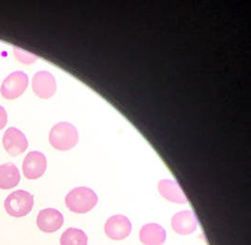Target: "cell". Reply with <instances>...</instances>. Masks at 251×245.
Here are the masks:
<instances>
[{
    "label": "cell",
    "mask_w": 251,
    "mask_h": 245,
    "mask_svg": "<svg viewBox=\"0 0 251 245\" xmlns=\"http://www.w3.org/2000/svg\"><path fill=\"white\" fill-rule=\"evenodd\" d=\"M28 76L22 71H16L4 79L0 93L7 100H13L21 96L27 88Z\"/></svg>",
    "instance_id": "cell-4"
},
{
    "label": "cell",
    "mask_w": 251,
    "mask_h": 245,
    "mask_svg": "<svg viewBox=\"0 0 251 245\" xmlns=\"http://www.w3.org/2000/svg\"><path fill=\"white\" fill-rule=\"evenodd\" d=\"M2 142L7 152L12 156L23 153L28 147V141L25 135L15 127H10L6 130Z\"/></svg>",
    "instance_id": "cell-7"
},
{
    "label": "cell",
    "mask_w": 251,
    "mask_h": 245,
    "mask_svg": "<svg viewBox=\"0 0 251 245\" xmlns=\"http://www.w3.org/2000/svg\"><path fill=\"white\" fill-rule=\"evenodd\" d=\"M20 173L13 163H6L0 166V189L14 188L20 181Z\"/></svg>",
    "instance_id": "cell-13"
},
{
    "label": "cell",
    "mask_w": 251,
    "mask_h": 245,
    "mask_svg": "<svg viewBox=\"0 0 251 245\" xmlns=\"http://www.w3.org/2000/svg\"><path fill=\"white\" fill-rule=\"evenodd\" d=\"M12 49H13V54L17 58V60L23 64H26V65L32 64L38 59V56L18 46H14Z\"/></svg>",
    "instance_id": "cell-15"
},
{
    "label": "cell",
    "mask_w": 251,
    "mask_h": 245,
    "mask_svg": "<svg viewBox=\"0 0 251 245\" xmlns=\"http://www.w3.org/2000/svg\"><path fill=\"white\" fill-rule=\"evenodd\" d=\"M79 135L76 128L66 122H58L53 126L49 134V142L56 149L69 150L78 143Z\"/></svg>",
    "instance_id": "cell-1"
},
{
    "label": "cell",
    "mask_w": 251,
    "mask_h": 245,
    "mask_svg": "<svg viewBox=\"0 0 251 245\" xmlns=\"http://www.w3.org/2000/svg\"><path fill=\"white\" fill-rule=\"evenodd\" d=\"M34 205L33 196L24 190H17L6 198L4 207L7 213L12 217L20 218L31 212Z\"/></svg>",
    "instance_id": "cell-3"
},
{
    "label": "cell",
    "mask_w": 251,
    "mask_h": 245,
    "mask_svg": "<svg viewBox=\"0 0 251 245\" xmlns=\"http://www.w3.org/2000/svg\"><path fill=\"white\" fill-rule=\"evenodd\" d=\"M167 238L166 230L157 223L144 224L139 233L140 242L144 245H161Z\"/></svg>",
    "instance_id": "cell-11"
},
{
    "label": "cell",
    "mask_w": 251,
    "mask_h": 245,
    "mask_svg": "<svg viewBox=\"0 0 251 245\" xmlns=\"http://www.w3.org/2000/svg\"><path fill=\"white\" fill-rule=\"evenodd\" d=\"M8 122V114L5 110V108L0 105V130L3 129Z\"/></svg>",
    "instance_id": "cell-16"
},
{
    "label": "cell",
    "mask_w": 251,
    "mask_h": 245,
    "mask_svg": "<svg viewBox=\"0 0 251 245\" xmlns=\"http://www.w3.org/2000/svg\"><path fill=\"white\" fill-rule=\"evenodd\" d=\"M158 190L161 196L167 200L174 203L184 204L187 202V198L181 189L178 182L172 179H162L158 183Z\"/></svg>",
    "instance_id": "cell-12"
},
{
    "label": "cell",
    "mask_w": 251,
    "mask_h": 245,
    "mask_svg": "<svg viewBox=\"0 0 251 245\" xmlns=\"http://www.w3.org/2000/svg\"><path fill=\"white\" fill-rule=\"evenodd\" d=\"M172 225L173 230L178 234H191L197 229L198 221L193 212L183 211L172 217Z\"/></svg>",
    "instance_id": "cell-10"
},
{
    "label": "cell",
    "mask_w": 251,
    "mask_h": 245,
    "mask_svg": "<svg viewBox=\"0 0 251 245\" xmlns=\"http://www.w3.org/2000/svg\"><path fill=\"white\" fill-rule=\"evenodd\" d=\"M64 223L63 215L56 209L42 210L37 217V225L43 232L53 233L57 231Z\"/></svg>",
    "instance_id": "cell-9"
},
{
    "label": "cell",
    "mask_w": 251,
    "mask_h": 245,
    "mask_svg": "<svg viewBox=\"0 0 251 245\" xmlns=\"http://www.w3.org/2000/svg\"><path fill=\"white\" fill-rule=\"evenodd\" d=\"M104 231L108 238L115 241H121L131 234L132 223L125 215H113L106 221Z\"/></svg>",
    "instance_id": "cell-8"
},
{
    "label": "cell",
    "mask_w": 251,
    "mask_h": 245,
    "mask_svg": "<svg viewBox=\"0 0 251 245\" xmlns=\"http://www.w3.org/2000/svg\"><path fill=\"white\" fill-rule=\"evenodd\" d=\"M98 202V196L93 190L77 187L69 192L65 197L66 206L71 212L86 213L92 211Z\"/></svg>",
    "instance_id": "cell-2"
},
{
    "label": "cell",
    "mask_w": 251,
    "mask_h": 245,
    "mask_svg": "<svg viewBox=\"0 0 251 245\" xmlns=\"http://www.w3.org/2000/svg\"><path fill=\"white\" fill-rule=\"evenodd\" d=\"M32 89L38 97L48 99L52 97L57 90L56 79L47 71L38 72L32 78Z\"/></svg>",
    "instance_id": "cell-6"
},
{
    "label": "cell",
    "mask_w": 251,
    "mask_h": 245,
    "mask_svg": "<svg viewBox=\"0 0 251 245\" xmlns=\"http://www.w3.org/2000/svg\"><path fill=\"white\" fill-rule=\"evenodd\" d=\"M60 245H88V237L78 228H68L60 238Z\"/></svg>",
    "instance_id": "cell-14"
},
{
    "label": "cell",
    "mask_w": 251,
    "mask_h": 245,
    "mask_svg": "<svg viewBox=\"0 0 251 245\" xmlns=\"http://www.w3.org/2000/svg\"><path fill=\"white\" fill-rule=\"evenodd\" d=\"M22 167L25 178L28 179L41 178L47 167L46 157L43 152L30 151L25 157Z\"/></svg>",
    "instance_id": "cell-5"
}]
</instances>
